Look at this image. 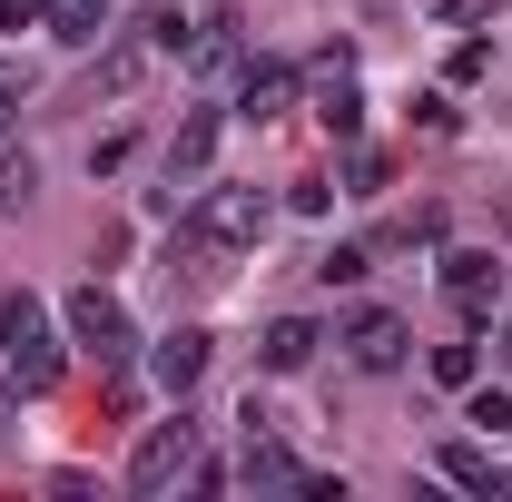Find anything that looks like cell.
I'll use <instances>...</instances> for the list:
<instances>
[{
    "label": "cell",
    "instance_id": "27",
    "mask_svg": "<svg viewBox=\"0 0 512 502\" xmlns=\"http://www.w3.org/2000/svg\"><path fill=\"white\" fill-rule=\"evenodd\" d=\"M10 99H20V79H10V69H0V128H10Z\"/></svg>",
    "mask_w": 512,
    "mask_h": 502
},
{
    "label": "cell",
    "instance_id": "24",
    "mask_svg": "<svg viewBox=\"0 0 512 502\" xmlns=\"http://www.w3.org/2000/svg\"><path fill=\"white\" fill-rule=\"evenodd\" d=\"M493 10H503V0H434V20H444V30H463V20H493Z\"/></svg>",
    "mask_w": 512,
    "mask_h": 502
},
{
    "label": "cell",
    "instance_id": "13",
    "mask_svg": "<svg viewBox=\"0 0 512 502\" xmlns=\"http://www.w3.org/2000/svg\"><path fill=\"white\" fill-rule=\"evenodd\" d=\"M316 345H325L316 315H276V325H266V345H256V365H266V375H306V365H316Z\"/></svg>",
    "mask_w": 512,
    "mask_h": 502
},
{
    "label": "cell",
    "instance_id": "29",
    "mask_svg": "<svg viewBox=\"0 0 512 502\" xmlns=\"http://www.w3.org/2000/svg\"><path fill=\"white\" fill-rule=\"evenodd\" d=\"M0 443H10V404H0Z\"/></svg>",
    "mask_w": 512,
    "mask_h": 502
},
{
    "label": "cell",
    "instance_id": "20",
    "mask_svg": "<svg viewBox=\"0 0 512 502\" xmlns=\"http://www.w3.org/2000/svg\"><path fill=\"white\" fill-rule=\"evenodd\" d=\"M30 188H40V168H30V148H20V158H0V207H20Z\"/></svg>",
    "mask_w": 512,
    "mask_h": 502
},
{
    "label": "cell",
    "instance_id": "4",
    "mask_svg": "<svg viewBox=\"0 0 512 502\" xmlns=\"http://www.w3.org/2000/svg\"><path fill=\"white\" fill-rule=\"evenodd\" d=\"M335 345H345L355 375H394V365L414 355V325H404L394 306H345L335 315Z\"/></svg>",
    "mask_w": 512,
    "mask_h": 502
},
{
    "label": "cell",
    "instance_id": "8",
    "mask_svg": "<svg viewBox=\"0 0 512 502\" xmlns=\"http://www.w3.org/2000/svg\"><path fill=\"white\" fill-rule=\"evenodd\" d=\"M237 483L247 493H306V463L276 443V424H247V453H237Z\"/></svg>",
    "mask_w": 512,
    "mask_h": 502
},
{
    "label": "cell",
    "instance_id": "21",
    "mask_svg": "<svg viewBox=\"0 0 512 502\" xmlns=\"http://www.w3.org/2000/svg\"><path fill=\"white\" fill-rule=\"evenodd\" d=\"M384 188V158L375 148H355V158H345V197H375Z\"/></svg>",
    "mask_w": 512,
    "mask_h": 502
},
{
    "label": "cell",
    "instance_id": "18",
    "mask_svg": "<svg viewBox=\"0 0 512 502\" xmlns=\"http://www.w3.org/2000/svg\"><path fill=\"white\" fill-rule=\"evenodd\" d=\"M138 30H148V40H158V60H178V50H188V10H178V0H158V10H148V20H138Z\"/></svg>",
    "mask_w": 512,
    "mask_h": 502
},
{
    "label": "cell",
    "instance_id": "11",
    "mask_svg": "<svg viewBox=\"0 0 512 502\" xmlns=\"http://www.w3.org/2000/svg\"><path fill=\"white\" fill-rule=\"evenodd\" d=\"M178 60H188L197 79H217V69H247V40H237V10H207V20L188 30V50H178Z\"/></svg>",
    "mask_w": 512,
    "mask_h": 502
},
{
    "label": "cell",
    "instance_id": "16",
    "mask_svg": "<svg viewBox=\"0 0 512 502\" xmlns=\"http://www.w3.org/2000/svg\"><path fill=\"white\" fill-rule=\"evenodd\" d=\"M463 424L483 443H512V384H473V394H463Z\"/></svg>",
    "mask_w": 512,
    "mask_h": 502
},
{
    "label": "cell",
    "instance_id": "26",
    "mask_svg": "<svg viewBox=\"0 0 512 502\" xmlns=\"http://www.w3.org/2000/svg\"><path fill=\"white\" fill-rule=\"evenodd\" d=\"M50 20V0H0V30H40Z\"/></svg>",
    "mask_w": 512,
    "mask_h": 502
},
{
    "label": "cell",
    "instance_id": "1",
    "mask_svg": "<svg viewBox=\"0 0 512 502\" xmlns=\"http://www.w3.org/2000/svg\"><path fill=\"white\" fill-rule=\"evenodd\" d=\"M0 355H10V404H20V394H50V384H60V335H50V306H40V296H30V286H10V296H0Z\"/></svg>",
    "mask_w": 512,
    "mask_h": 502
},
{
    "label": "cell",
    "instance_id": "3",
    "mask_svg": "<svg viewBox=\"0 0 512 502\" xmlns=\"http://www.w3.org/2000/svg\"><path fill=\"white\" fill-rule=\"evenodd\" d=\"M188 463H197V414H188V394H178V414L148 424L138 453H128V493H168V483H188Z\"/></svg>",
    "mask_w": 512,
    "mask_h": 502
},
{
    "label": "cell",
    "instance_id": "17",
    "mask_svg": "<svg viewBox=\"0 0 512 502\" xmlns=\"http://www.w3.org/2000/svg\"><path fill=\"white\" fill-rule=\"evenodd\" d=\"M424 365H434V384H444V394H473V384H483V345H434Z\"/></svg>",
    "mask_w": 512,
    "mask_h": 502
},
{
    "label": "cell",
    "instance_id": "22",
    "mask_svg": "<svg viewBox=\"0 0 512 502\" xmlns=\"http://www.w3.org/2000/svg\"><path fill=\"white\" fill-rule=\"evenodd\" d=\"M483 69H493V50H483V40H463V50H453V60H444V79H453V89H473Z\"/></svg>",
    "mask_w": 512,
    "mask_h": 502
},
{
    "label": "cell",
    "instance_id": "6",
    "mask_svg": "<svg viewBox=\"0 0 512 502\" xmlns=\"http://www.w3.org/2000/svg\"><path fill=\"white\" fill-rule=\"evenodd\" d=\"M444 296H453V315L483 335L493 325V306H503V256H483V247H453L444 256Z\"/></svg>",
    "mask_w": 512,
    "mask_h": 502
},
{
    "label": "cell",
    "instance_id": "28",
    "mask_svg": "<svg viewBox=\"0 0 512 502\" xmlns=\"http://www.w3.org/2000/svg\"><path fill=\"white\" fill-rule=\"evenodd\" d=\"M503 375H512V315H503Z\"/></svg>",
    "mask_w": 512,
    "mask_h": 502
},
{
    "label": "cell",
    "instance_id": "23",
    "mask_svg": "<svg viewBox=\"0 0 512 502\" xmlns=\"http://www.w3.org/2000/svg\"><path fill=\"white\" fill-rule=\"evenodd\" d=\"M119 158H128V128H109V138H89V178H109Z\"/></svg>",
    "mask_w": 512,
    "mask_h": 502
},
{
    "label": "cell",
    "instance_id": "7",
    "mask_svg": "<svg viewBox=\"0 0 512 502\" xmlns=\"http://www.w3.org/2000/svg\"><path fill=\"white\" fill-rule=\"evenodd\" d=\"M207 365H217V335L207 325H168L158 345H148V375H158V394L178 404V394H197L207 384Z\"/></svg>",
    "mask_w": 512,
    "mask_h": 502
},
{
    "label": "cell",
    "instance_id": "5",
    "mask_svg": "<svg viewBox=\"0 0 512 502\" xmlns=\"http://www.w3.org/2000/svg\"><path fill=\"white\" fill-rule=\"evenodd\" d=\"M60 315H69V345H89L99 365H128V355H138V325H128V306L109 286H69Z\"/></svg>",
    "mask_w": 512,
    "mask_h": 502
},
{
    "label": "cell",
    "instance_id": "9",
    "mask_svg": "<svg viewBox=\"0 0 512 502\" xmlns=\"http://www.w3.org/2000/svg\"><path fill=\"white\" fill-rule=\"evenodd\" d=\"M148 69H158V40H148V30H128V40H109V50H99L89 99H138V89H148Z\"/></svg>",
    "mask_w": 512,
    "mask_h": 502
},
{
    "label": "cell",
    "instance_id": "25",
    "mask_svg": "<svg viewBox=\"0 0 512 502\" xmlns=\"http://www.w3.org/2000/svg\"><path fill=\"white\" fill-rule=\"evenodd\" d=\"M286 207H296V217H325V207H335V188H325V178H296V197H286Z\"/></svg>",
    "mask_w": 512,
    "mask_h": 502
},
{
    "label": "cell",
    "instance_id": "2",
    "mask_svg": "<svg viewBox=\"0 0 512 502\" xmlns=\"http://www.w3.org/2000/svg\"><path fill=\"white\" fill-rule=\"evenodd\" d=\"M266 217H276V207H266L256 188H227V178H207V197H197L178 227H188L207 256H247V247H266Z\"/></svg>",
    "mask_w": 512,
    "mask_h": 502
},
{
    "label": "cell",
    "instance_id": "10",
    "mask_svg": "<svg viewBox=\"0 0 512 502\" xmlns=\"http://www.w3.org/2000/svg\"><path fill=\"white\" fill-rule=\"evenodd\" d=\"M286 109H296V60H247L237 69V119H286Z\"/></svg>",
    "mask_w": 512,
    "mask_h": 502
},
{
    "label": "cell",
    "instance_id": "12",
    "mask_svg": "<svg viewBox=\"0 0 512 502\" xmlns=\"http://www.w3.org/2000/svg\"><path fill=\"white\" fill-rule=\"evenodd\" d=\"M207 168H217V109H188L178 138H168V178L178 188H207Z\"/></svg>",
    "mask_w": 512,
    "mask_h": 502
},
{
    "label": "cell",
    "instance_id": "14",
    "mask_svg": "<svg viewBox=\"0 0 512 502\" xmlns=\"http://www.w3.org/2000/svg\"><path fill=\"white\" fill-rule=\"evenodd\" d=\"M434 463H444V483H463V493H512V473L493 463V443H444Z\"/></svg>",
    "mask_w": 512,
    "mask_h": 502
},
{
    "label": "cell",
    "instance_id": "15",
    "mask_svg": "<svg viewBox=\"0 0 512 502\" xmlns=\"http://www.w3.org/2000/svg\"><path fill=\"white\" fill-rule=\"evenodd\" d=\"M50 40L99 50V40H109V0H50Z\"/></svg>",
    "mask_w": 512,
    "mask_h": 502
},
{
    "label": "cell",
    "instance_id": "19",
    "mask_svg": "<svg viewBox=\"0 0 512 502\" xmlns=\"http://www.w3.org/2000/svg\"><path fill=\"white\" fill-rule=\"evenodd\" d=\"M365 266H375L365 247H325V256H316V276H325V286H365Z\"/></svg>",
    "mask_w": 512,
    "mask_h": 502
}]
</instances>
